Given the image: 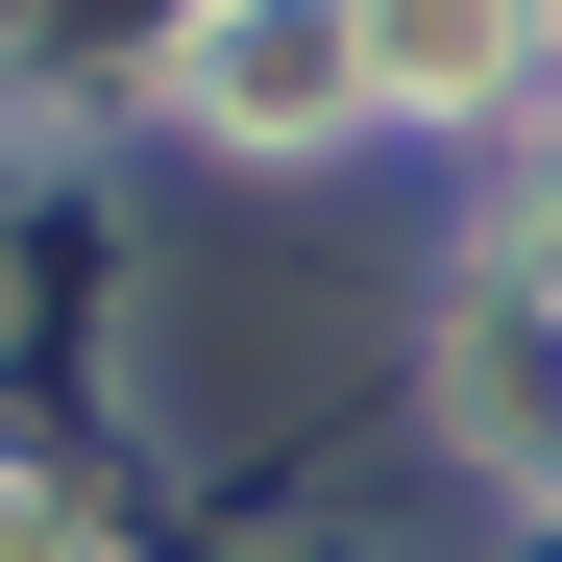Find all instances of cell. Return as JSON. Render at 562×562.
<instances>
[{"label": "cell", "mask_w": 562, "mask_h": 562, "mask_svg": "<svg viewBox=\"0 0 562 562\" xmlns=\"http://www.w3.org/2000/svg\"><path fill=\"white\" fill-rule=\"evenodd\" d=\"M342 25H367V99H514L562 0H342Z\"/></svg>", "instance_id": "obj_2"}, {"label": "cell", "mask_w": 562, "mask_h": 562, "mask_svg": "<svg viewBox=\"0 0 562 562\" xmlns=\"http://www.w3.org/2000/svg\"><path fill=\"white\" fill-rule=\"evenodd\" d=\"M171 74H196V123H245V147H294V123H367V25H342V0H221V25L171 49Z\"/></svg>", "instance_id": "obj_1"}]
</instances>
